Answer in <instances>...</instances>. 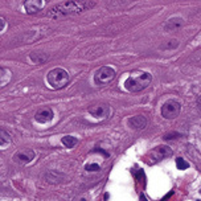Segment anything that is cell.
Here are the masks:
<instances>
[{
  "instance_id": "14",
  "label": "cell",
  "mask_w": 201,
  "mask_h": 201,
  "mask_svg": "<svg viewBox=\"0 0 201 201\" xmlns=\"http://www.w3.org/2000/svg\"><path fill=\"white\" fill-rule=\"evenodd\" d=\"M78 143V139L77 138H74V136H64L62 138V144L65 146V147H68V148H72V147H74L75 144Z\"/></svg>"
},
{
  "instance_id": "25",
  "label": "cell",
  "mask_w": 201,
  "mask_h": 201,
  "mask_svg": "<svg viewBox=\"0 0 201 201\" xmlns=\"http://www.w3.org/2000/svg\"><path fill=\"white\" fill-rule=\"evenodd\" d=\"M81 201H85V199H82V200H81Z\"/></svg>"
},
{
  "instance_id": "10",
  "label": "cell",
  "mask_w": 201,
  "mask_h": 201,
  "mask_svg": "<svg viewBox=\"0 0 201 201\" xmlns=\"http://www.w3.org/2000/svg\"><path fill=\"white\" fill-rule=\"evenodd\" d=\"M44 3L41 0H28V1L24 3V8H25V12L29 15L32 13H37L38 11L42 8Z\"/></svg>"
},
{
  "instance_id": "13",
  "label": "cell",
  "mask_w": 201,
  "mask_h": 201,
  "mask_svg": "<svg viewBox=\"0 0 201 201\" xmlns=\"http://www.w3.org/2000/svg\"><path fill=\"white\" fill-rule=\"evenodd\" d=\"M29 58L36 64H42V62L49 60V56L45 54V53H40V52H33V53H30Z\"/></svg>"
},
{
  "instance_id": "1",
  "label": "cell",
  "mask_w": 201,
  "mask_h": 201,
  "mask_svg": "<svg viewBox=\"0 0 201 201\" xmlns=\"http://www.w3.org/2000/svg\"><path fill=\"white\" fill-rule=\"evenodd\" d=\"M94 5H95L94 1H64L57 4L56 7L50 8L47 16L50 19H61L65 16H70V15L82 13Z\"/></svg>"
},
{
  "instance_id": "9",
  "label": "cell",
  "mask_w": 201,
  "mask_h": 201,
  "mask_svg": "<svg viewBox=\"0 0 201 201\" xmlns=\"http://www.w3.org/2000/svg\"><path fill=\"white\" fill-rule=\"evenodd\" d=\"M129 126L131 129H135V130H143L146 129L147 126V119H146L144 115H136V117H132L127 120Z\"/></svg>"
},
{
  "instance_id": "26",
  "label": "cell",
  "mask_w": 201,
  "mask_h": 201,
  "mask_svg": "<svg viewBox=\"0 0 201 201\" xmlns=\"http://www.w3.org/2000/svg\"><path fill=\"white\" fill-rule=\"evenodd\" d=\"M197 201H201V200H197Z\"/></svg>"
},
{
  "instance_id": "21",
  "label": "cell",
  "mask_w": 201,
  "mask_h": 201,
  "mask_svg": "<svg viewBox=\"0 0 201 201\" xmlns=\"http://www.w3.org/2000/svg\"><path fill=\"white\" fill-rule=\"evenodd\" d=\"M144 177H146V176H144V172H143L142 169L136 172V179H138V180L140 181V183H143V184H144Z\"/></svg>"
},
{
  "instance_id": "15",
  "label": "cell",
  "mask_w": 201,
  "mask_h": 201,
  "mask_svg": "<svg viewBox=\"0 0 201 201\" xmlns=\"http://www.w3.org/2000/svg\"><path fill=\"white\" fill-rule=\"evenodd\" d=\"M0 136H1V139H0V147H1V148L7 147V146L11 143V138H10V135H8V134L1 129V130H0Z\"/></svg>"
},
{
  "instance_id": "5",
  "label": "cell",
  "mask_w": 201,
  "mask_h": 201,
  "mask_svg": "<svg viewBox=\"0 0 201 201\" xmlns=\"http://www.w3.org/2000/svg\"><path fill=\"white\" fill-rule=\"evenodd\" d=\"M181 110V105L175 99H169L167 102L163 103L161 106V115H163L166 119H175L179 117Z\"/></svg>"
},
{
  "instance_id": "3",
  "label": "cell",
  "mask_w": 201,
  "mask_h": 201,
  "mask_svg": "<svg viewBox=\"0 0 201 201\" xmlns=\"http://www.w3.org/2000/svg\"><path fill=\"white\" fill-rule=\"evenodd\" d=\"M47 81L50 85V87L58 90V89H64L66 85L70 81V75L69 73L62 68H54L48 73L47 75Z\"/></svg>"
},
{
  "instance_id": "24",
  "label": "cell",
  "mask_w": 201,
  "mask_h": 201,
  "mask_svg": "<svg viewBox=\"0 0 201 201\" xmlns=\"http://www.w3.org/2000/svg\"><path fill=\"white\" fill-rule=\"evenodd\" d=\"M140 201H147V199H146L143 194H140Z\"/></svg>"
},
{
  "instance_id": "22",
  "label": "cell",
  "mask_w": 201,
  "mask_h": 201,
  "mask_svg": "<svg viewBox=\"0 0 201 201\" xmlns=\"http://www.w3.org/2000/svg\"><path fill=\"white\" fill-rule=\"evenodd\" d=\"M173 193H175V191H171V192H169L168 194H166V196H164L163 199H161V201H167L168 199H171V197L173 196Z\"/></svg>"
},
{
  "instance_id": "19",
  "label": "cell",
  "mask_w": 201,
  "mask_h": 201,
  "mask_svg": "<svg viewBox=\"0 0 201 201\" xmlns=\"http://www.w3.org/2000/svg\"><path fill=\"white\" fill-rule=\"evenodd\" d=\"M85 169H86V171H89V172H97V171H99V169H101V167L98 166V164L93 163V164H87V166L85 167Z\"/></svg>"
},
{
  "instance_id": "7",
  "label": "cell",
  "mask_w": 201,
  "mask_h": 201,
  "mask_svg": "<svg viewBox=\"0 0 201 201\" xmlns=\"http://www.w3.org/2000/svg\"><path fill=\"white\" fill-rule=\"evenodd\" d=\"M110 106L106 105V103H101V105H95V106H91L89 109V112L93 115L94 118L97 119H105L110 115Z\"/></svg>"
},
{
  "instance_id": "8",
  "label": "cell",
  "mask_w": 201,
  "mask_h": 201,
  "mask_svg": "<svg viewBox=\"0 0 201 201\" xmlns=\"http://www.w3.org/2000/svg\"><path fill=\"white\" fill-rule=\"evenodd\" d=\"M35 159V151L32 150H24V151H19L17 154L13 155V161L21 166H25V164L30 163Z\"/></svg>"
},
{
  "instance_id": "17",
  "label": "cell",
  "mask_w": 201,
  "mask_h": 201,
  "mask_svg": "<svg viewBox=\"0 0 201 201\" xmlns=\"http://www.w3.org/2000/svg\"><path fill=\"white\" fill-rule=\"evenodd\" d=\"M176 167H177V169H187V168H189V163L188 161H185L183 157H177L176 159Z\"/></svg>"
},
{
  "instance_id": "11",
  "label": "cell",
  "mask_w": 201,
  "mask_h": 201,
  "mask_svg": "<svg viewBox=\"0 0 201 201\" xmlns=\"http://www.w3.org/2000/svg\"><path fill=\"white\" fill-rule=\"evenodd\" d=\"M35 119L37 122H40V123L50 122L52 119H53V111H52V109H42V110L36 112Z\"/></svg>"
},
{
  "instance_id": "4",
  "label": "cell",
  "mask_w": 201,
  "mask_h": 201,
  "mask_svg": "<svg viewBox=\"0 0 201 201\" xmlns=\"http://www.w3.org/2000/svg\"><path fill=\"white\" fill-rule=\"evenodd\" d=\"M115 78V70L110 66H102L94 74V82L95 85L103 86V85H107Z\"/></svg>"
},
{
  "instance_id": "18",
  "label": "cell",
  "mask_w": 201,
  "mask_h": 201,
  "mask_svg": "<svg viewBox=\"0 0 201 201\" xmlns=\"http://www.w3.org/2000/svg\"><path fill=\"white\" fill-rule=\"evenodd\" d=\"M177 47H179V41L177 40H172V41H169L168 44L161 45L160 49H175V48H177Z\"/></svg>"
},
{
  "instance_id": "12",
  "label": "cell",
  "mask_w": 201,
  "mask_h": 201,
  "mask_svg": "<svg viewBox=\"0 0 201 201\" xmlns=\"http://www.w3.org/2000/svg\"><path fill=\"white\" fill-rule=\"evenodd\" d=\"M183 25H184V20H183L181 17H172V19H169L166 23V27H164V28L167 30H175V29L181 28Z\"/></svg>"
},
{
  "instance_id": "16",
  "label": "cell",
  "mask_w": 201,
  "mask_h": 201,
  "mask_svg": "<svg viewBox=\"0 0 201 201\" xmlns=\"http://www.w3.org/2000/svg\"><path fill=\"white\" fill-rule=\"evenodd\" d=\"M10 80H11V72H10V69L1 68V86H5V85L10 82Z\"/></svg>"
},
{
  "instance_id": "2",
  "label": "cell",
  "mask_w": 201,
  "mask_h": 201,
  "mask_svg": "<svg viewBox=\"0 0 201 201\" xmlns=\"http://www.w3.org/2000/svg\"><path fill=\"white\" fill-rule=\"evenodd\" d=\"M152 82V75L147 72L135 70L131 73V75L124 82V87H126L131 93H138L144 89H147Z\"/></svg>"
},
{
  "instance_id": "6",
  "label": "cell",
  "mask_w": 201,
  "mask_h": 201,
  "mask_svg": "<svg viewBox=\"0 0 201 201\" xmlns=\"http://www.w3.org/2000/svg\"><path fill=\"white\" fill-rule=\"evenodd\" d=\"M169 156H172V150L168 146H159V147H156L154 151H151L150 154H148V157H150L151 161H154V163L160 161V160L166 159V157H169Z\"/></svg>"
},
{
  "instance_id": "20",
  "label": "cell",
  "mask_w": 201,
  "mask_h": 201,
  "mask_svg": "<svg viewBox=\"0 0 201 201\" xmlns=\"http://www.w3.org/2000/svg\"><path fill=\"white\" fill-rule=\"evenodd\" d=\"M176 136H181V134H177V132L166 134V135L163 136V139H166V140H169V139H176Z\"/></svg>"
},
{
  "instance_id": "23",
  "label": "cell",
  "mask_w": 201,
  "mask_h": 201,
  "mask_svg": "<svg viewBox=\"0 0 201 201\" xmlns=\"http://www.w3.org/2000/svg\"><path fill=\"white\" fill-rule=\"evenodd\" d=\"M0 21H1V30H3V28H4V19L1 17V19H0Z\"/></svg>"
}]
</instances>
